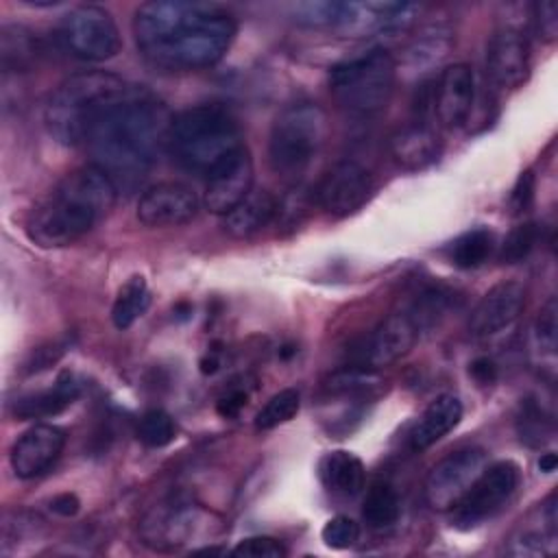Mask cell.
<instances>
[{"label":"cell","instance_id":"4dcf8cb0","mask_svg":"<svg viewBox=\"0 0 558 558\" xmlns=\"http://www.w3.org/2000/svg\"><path fill=\"white\" fill-rule=\"evenodd\" d=\"M0 54H2V65L4 70H17L28 65L35 54H37V46L35 39L31 37V33L22 26H4L2 35H0Z\"/></svg>","mask_w":558,"mask_h":558},{"label":"cell","instance_id":"1f68e13d","mask_svg":"<svg viewBox=\"0 0 558 558\" xmlns=\"http://www.w3.org/2000/svg\"><path fill=\"white\" fill-rule=\"evenodd\" d=\"M517 432L521 442H525L527 447H543L551 438L554 425L536 401H525L517 418Z\"/></svg>","mask_w":558,"mask_h":558},{"label":"cell","instance_id":"d6a6232c","mask_svg":"<svg viewBox=\"0 0 558 558\" xmlns=\"http://www.w3.org/2000/svg\"><path fill=\"white\" fill-rule=\"evenodd\" d=\"M137 440L144 442L150 449H159L166 447L174 440L177 436V425L172 421V416L159 408H153L148 412H144L137 421Z\"/></svg>","mask_w":558,"mask_h":558},{"label":"cell","instance_id":"484cf974","mask_svg":"<svg viewBox=\"0 0 558 558\" xmlns=\"http://www.w3.org/2000/svg\"><path fill=\"white\" fill-rule=\"evenodd\" d=\"M453 48V33L445 24L423 26L403 50V63L412 70H427L438 65Z\"/></svg>","mask_w":558,"mask_h":558},{"label":"cell","instance_id":"ab89813d","mask_svg":"<svg viewBox=\"0 0 558 558\" xmlns=\"http://www.w3.org/2000/svg\"><path fill=\"white\" fill-rule=\"evenodd\" d=\"M532 198H534V177H532L530 170H525V172H521V177L517 179V185L512 190V196H510L512 209L517 214L525 211L530 207Z\"/></svg>","mask_w":558,"mask_h":558},{"label":"cell","instance_id":"f1b7e54d","mask_svg":"<svg viewBox=\"0 0 558 558\" xmlns=\"http://www.w3.org/2000/svg\"><path fill=\"white\" fill-rule=\"evenodd\" d=\"M495 233L486 227H477L451 242L449 259L453 266L471 270L486 264L488 257L495 253Z\"/></svg>","mask_w":558,"mask_h":558},{"label":"cell","instance_id":"d6986e66","mask_svg":"<svg viewBox=\"0 0 558 558\" xmlns=\"http://www.w3.org/2000/svg\"><path fill=\"white\" fill-rule=\"evenodd\" d=\"M198 525V510L192 504L157 506L142 525L144 543L153 549L168 551L185 545Z\"/></svg>","mask_w":558,"mask_h":558},{"label":"cell","instance_id":"ffe728a7","mask_svg":"<svg viewBox=\"0 0 558 558\" xmlns=\"http://www.w3.org/2000/svg\"><path fill=\"white\" fill-rule=\"evenodd\" d=\"M392 161L408 172L423 170L432 166L440 155V137L434 126L423 120L408 122L399 126L388 142Z\"/></svg>","mask_w":558,"mask_h":558},{"label":"cell","instance_id":"836d02e7","mask_svg":"<svg viewBox=\"0 0 558 558\" xmlns=\"http://www.w3.org/2000/svg\"><path fill=\"white\" fill-rule=\"evenodd\" d=\"M538 242V227L534 222H523L517 225L504 240V244L499 246V259L504 264H517L521 259H525L534 244Z\"/></svg>","mask_w":558,"mask_h":558},{"label":"cell","instance_id":"8d00e7d4","mask_svg":"<svg viewBox=\"0 0 558 558\" xmlns=\"http://www.w3.org/2000/svg\"><path fill=\"white\" fill-rule=\"evenodd\" d=\"M338 2H301L294 7V22L303 26H314V28H331L336 20Z\"/></svg>","mask_w":558,"mask_h":558},{"label":"cell","instance_id":"d590c367","mask_svg":"<svg viewBox=\"0 0 558 558\" xmlns=\"http://www.w3.org/2000/svg\"><path fill=\"white\" fill-rule=\"evenodd\" d=\"M320 538L331 549H349L360 538V525L347 514H336L323 525Z\"/></svg>","mask_w":558,"mask_h":558},{"label":"cell","instance_id":"f6af8a7d","mask_svg":"<svg viewBox=\"0 0 558 558\" xmlns=\"http://www.w3.org/2000/svg\"><path fill=\"white\" fill-rule=\"evenodd\" d=\"M556 464H558L556 453H543V456H541V460H538V469H541L543 473H551V471H556Z\"/></svg>","mask_w":558,"mask_h":558},{"label":"cell","instance_id":"5b68a950","mask_svg":"<svg viewBox=\"0 0 558 558\" xmlns=\"http://www.w3.org/2000/svg\"><path fill=\"white\" fill-rule=\"evenodd\" d=\"M124 85L126 83L120 76L105 70H89L68 76L46 102L44 120L48 133L65 146L85 144L96 116Z\"/></svg>","mask_w":558,"mask_h":558},{"label":"cell","instance_id":"b9f144b4","mask_svg":"<svg viewBox=\"0 0 558 558\" xmlns=\"http://www.w3.org/2000/svg\"><path fill=\"white\" fill-rule=\"evenodd\" d=\"M65 351V344L63 342H50L46 347H39L33 351L31 355V362H28V371H41V368H48L52 362H57L61 357V353Z\"/></svg>","mask_w":558,"mask_h":558},{"label":"cell","instance_id":"2e32d148","mask_svg":"<svg viewBox=\"0 0 558 558\" xmlns=\"http://www.w3.org/2000/svg\"><path fill=\"white\" fill-rule=\"evenodd\" d=\"M65 447V432L50 423H37L28 427L11 447L9 462L20 480H33L44 475Z\"/></svg>","mask_w":558,"mask_h":558},{"label":"cell","instance_id":"bcb514c9","mask_svg":"<svg viewBox=\"0 0 558 558\" xmlns=\"http://www.w3.org/2000/svg\"><path fill=\"white\" fill-rule=\"evenodd\" d=\"M218 357L211 353H207L203 360H201V373H205V375H209V373H216V368H218Z\"/></svg>","mask_w":558,"mask_h":558},{"label":"cell","instance_id":"5bb4252c","mask_svg":"<svg viewBox=\"0 0 558 558\" xmlns=\"http://www.w3.org/2000/svg\"><path fill=\"white\" fill-rule=\"evenodd\" d=\"M201 201L196 192L183 183L166 181L150 185L137 201V218L146 227H181L196 218Z\"/></svg>","mask_w":558,"mask_h":558},{"label":"cell","instance_id":"52a82bcc","mask_svg":"<svg viewBox=\"0 0 558 558\" xmlns=\"http://www.w3.org/2000/svg\"><path fill=\"white\" fill-rule=\"evenodd\" d=\"M397 83V61L384 48L344 59L329 70V92L349 113L373 116L386 109Z\"/></svg>","mask_w":558,"mask_h":558},{"label":"cell","instance_id":"d4e9b609","mask_svg":"<svg viewBox=\"0 0 558 558\" xmlns=\"http://www.w3.org/2000/svg\"><path fill=\"white\" fill-rule=\"evenodd\" d=\"M78 397V384L72 373H61L52 388L26 395L13 401V414L17 418H48L63 412Z\"/></svg>","mask_w":558,"mask_h":558},{"label":"cell","instance_id":"9a60e30c","mask_svg":"<svg viewBox=\"0 0 558 558\" xmlns=\"http://www.w3.org/2000/svg\"><path fill=\"white\" fill-rule=\"evenodd\" d=\"M253 157L248 148L242 146L207 174V190L203 198L205 207L218 216L229 214L240 201L248 196V192L253 190Z\"/></svg>","mask_w":558,"mask_h":558},{"label":"cell","instance_id":"7bdbcfd3","mask_svg":"<svg viewBox=\"0 0 558 558\" xmlns=\"http://www.w3.org/2000/svg\"><path fill=\"white\" fill-rule=\"evenodd\" d=\"M469 373L477 384H484V386L497 379V366L490 357H475L469 366Z\"/></svg>","mask_w":558,"mask_h":558},{"label":"cell","instance_id":"ee69618b","mask_svg":"<svg viewBox=\"0 0 558 558\" xmlns=\"http://www.w3.org/2000/svg\"><path fill=\"white\" fill-rule=\"evenodd\" d=\"M78 506H81V501L72 493H61L50 501V510L61 517H74L78 512Z\"/></svg>","mask_w":558,"mask_h":558},{"label":"cell","instance_id":"4316f807","mask_svg":"<svg viewBox=\"0 0 558 558\" xmlns=\"http://www.w3.org/2000/svg\"><path fill=\"white\" fill-rule=\"evenodd\" d=\"M150 305V292H148V283L142 275H133L129 277L116 299H113V307H111V320L116 325V329H129L140 316H144V312Z\"/></svg>","mask_w":558,"mask_h":558},{"label":"cell","instance_id":"3957f363","mask_svg":"<svg viewBox=\"0 0 558 558\" xmlns=\"http://www.w3.org/2000/svg\"><path fill=\"white\" fill-rule=\"evenodd\" d=\"M118 194L116 183L98 166H81L63 174L33 207L26 233L44 248L74 244L113 209Z\"/></svg>","mask_w":558,"mask_h":558},{"label":"cell","instance_id":"277c9868","mask_svg":"<svg viewBox=\"0 0 558 558\" xmlns=\"http://www.w3.org/2000/svg\"><path fill=\"white\" fill-rule=\"evenodd\" d=\"M242 146V131L222 107L196 105L172 118L168 153L183 170L198 177L207 179L211 170Z\"/></svg>","mask_w":558,"mask_h":558},{"label":"cell","instance_id":"30bf717a","mask_svg":"<svg viewBox=\"0 0 558 558\" xmlns=\"http://www.w3.org/2000/svg\"><path fill=\"white\" fill-rule=\"evenodd\" d=\"M486 464L488 458L482 447H462L440 458L425 477L423 493L427 506L438 512H449Z\"/></svg>","mask_w":558,"mask_h":558},{"label":"cell","instance_id":"e0dca14e","mask_svg":"<svg viewBox=\"0 0 558 558\" xmlns=\"http://www.w3.org/2000/svg\"><path fill=\"white\" fill-rule=\"evenodd\" d=\"M475 102V72L469 63L447 65L434 85L432 107L440 126L458 129L471 116Z\"/></svg>","mask_w":558,"mask_h":558},{"label":"cell","instance_id":"60d3db41","mask_svg":"<svg viewBox=\"0 0 558 558\" xmlns=\"http://www.w3.org/2000/svg\"><path fill=\"white\" fill-rule=\"evenodd\" d=\"M246 401H248V392H246L244 388H231V390H227V392L218 399L216 412H218L220 416H225V418H233V416H238V414L242 412V408L246 405Z\"/></svg>","mask_w":558,"mask_h":558},{"label":"cell","instance_id":"cb8c5ba5","mask_svg":"<svg viewBox=\"0 0 558 558\" xmlns=\"http://www.w3.org/2000/svg\"><path fill=\"white\" fill-rule=\"evenodd\" d=\"M318 477L331 495L355 497L364 488L366 469L355 453L347 449H333L318 460Z\"/></svg>","mask_w":558,"mask_h":558},{"label":"cell","instance_id":"8992f818","mask_svg":"<svg viewBox=\"0 0 558 558\" xmlns=\"http://www.w3.org/2000/svg\"><path fill=\"white\" fill-rule=\"evenodd\" d=\"M329 133V120L320 105L301 100L283 107L268 135V163L272 172L296 183L314 163Z\"/></svg>","mask_w":558,"mask_h":558},{"label":"cell","instance_id":"8fae6325","mask_svg":"<svg viewBox=\"0 0 558 558\" xmlns=\"http://www.w3.org/2000/svg\"><path fill=\"white\" fill-rule=\"evenodd\" d=\"M375 192V181L368 168L353 159L338 161L320 179L316 187L318 205L333 218H347L362 209Z\"/></svg>","mask_w":558,"mask_h":558},{"label":"cell","instance_id":"83f0119b","mask_svg":"<svg viewBox=\"0 0 558 558\" xmlns=\"http://www.w3.org/2000/svg\"><path fill=\"white\" fill-rule=\"evenodd\" d=\"M399 514H401V501L397 490L388 482L375 480L368 486L362 504V519L366 521V525L373 530H384L397 523Z\"/></svg>","mask_w":558,"mask_h":558},{"label":"cell","instance_id":"f35d334b","mask_svg":"<svg viewBox=\"0 0 558 558\" xmlns=\"http://www.w3.org/2000/svg\"><path fill=\"white\" fill-rule=\"evenodd\" d=\"M532 9H534V26H536L538 37L545 44L556 41V35H558V4L554 0H543V2H536Z\"/></svg>","mask_w":558,"mask_h":558},{"label":"cell","instance_id":"ac0fdd59","mask_svg":"<svg viewBox=\"0 0 558 558\" xmlns=\"http://www.w3.org/2000/svg\"><path fill=\"white\" fill-rule=\"evenodd\" d=\"M418 336L421 327L410 310L392 312L373 329V333L364 342L362 355L371 368L390 366L414 349Z\"/></svg>","mask_w":558,"mask_h":558},{"label":"cell","instance_id":"7c38bea8","mask_svg":"<svg viewBox=\"0 0 558 558\" xmlns=\"http://www.w3.org/2000/svg\"><path fill=\"white\" fill-rule=\"evenodd\" d=\"M486 74L501 92L519 89L530 76V41L527 35L514 26H499L486 46Z\"/></svg>","mask_w":558,"mask_h":558},{"label":"cell","instance_id":"44dd1931","mask_svg":"<svg viewBox=\"0 0 558 558\" xmlns=\"http://www.w3.org/2000/svg\"><path fill=\"white\" fill-rule=\"evenodd\" d=\"M462 401L456 395H438L416 418L408 442L412 451H425L442 440L462 421Z\"/></svg>","mask_w":558,"mask_h":558},{"label":"cell","instance_id":"74e56055","mask_svg":"<svg viewBox=\"0 0 558 558\" xmlns=\"http://www.w3.org/2000/svg\"><path fill=\"white\" fill-rule=\"evenodd\" d=\"M231 554L246 558H283L288 556V549L272 536H246L231 549Z\"/></svg>","mask_w":558,"mask_h":558},{"label":"cell","instance_id":"ba28073f","mask_svg":"<svg viewBox=\"0 0 558 558\" xmlns=\"http://www.w3.org/2000/svg\"><path fill=\"white\" fill-rule=\"evenodd\" d=\"M521 484V469L512 460L486 464L462 499L449 510L451 521L460 530H471L499 514L514 497Z\"/></svg>","mask_w":558,"mask_h":558},{"label":"cell","instance_id":"7402d4cb","mask_svg":"<svg viewBox=\"0 0 558 558\" xmlns=\"http://www.w3.org/2000/svg\"><path fill=\"white\" fill-rule=\"evenodd\" d=\"M536 523L538 525H530V523L521 521V525L508 538L506 554H510V556H547V554L556 551L558 517H556V495L554 493L541 506Z\"/></svg>","mask_w":558,"mask_h":558},{"label":"cell","instance_id":"7a4b0ae2","mask_svg":"<svg viewBox=\"0 0 558 558\" xmlns=\"http://www.w3.org/2000/svg\"><path fill=\"white\" fill-rule=\"evenodd\" d=\"M235 35L233 15L211 2L153 0L133 15L137 50L166 70L209 68L227 54Z\"/></svg>","mask_w":558,"mask_h":558},{"label":"cell","instance_id":"f546056e","mask_svg":"<svg viewBox=\"0 0 558 558\" xmlns=\"http://www.w3.org/2000/svg\"><path fill=\"white\" fill-rule=\"evenodd\" d=\"M301 410V395L296 388H283L279 392H275L255 414V429L257 432H268L275 429L288 421H292L296 416V412Z\"/></svg>","mask_w":558,"mask_h":558},{"label":"cell","instance_id":"6da1fadb","mask_svg":"<svg viewBox=\"0 0 558 558\" xmlns=\"http://www.w3.org/2000/svg\"><path fill=\"white\" fill-rule=\"evenodd\" d=\"M172 118L150 89L124 85L100 109L83 146L120 192H131L168 150Z\"/></svg>","mask_w":558,"mask_h":558},{"label":"cell","instance_id":"603a6c76","mask_svg":"<svg viewBox=\"0 0 558 558\" xmlns=\"http://www.w3.org/2000/svg\"><path fill=\"white\" fill-rule=\"evenodd\" d=\"M277 209L279 198L275 194L253 187L244 201L222 216V227L231 238L246 240L268 227L277 218Z\"/></svg>","mask_w":558,"mask_h":558},{"label":"cell","instance_id":"e575fe53","mask_svg":"<svg viewBox=\"0 0 558 558\" xmlns=\"http://www.w3.org/2000/svg\"><path fill=\"white\" fill-rule=\"evenodd\" d=\"M556 314H558L556 299L549 296L545 301V305L538 310V314L534 318V327H532V336H534L538 351H543L549 357L556 355V333H558Z\"/></svg>","mask_w":558,"mask_h":558},{"label":"cell","instance_id":"4fadbf2b","mask_svg":"<svg viewBox=\"0 0 558 558\" xmlns=\"http://www.w3.org/2000/svg\"><path fill=\"white\" fill-rule=\"evenodd\" d=\"M525 307V286L519 281L495 283L473 307L466 329L475 340L493 338L506 331Z\"/></svg>","mask_w":558,"mask_h":558},{"label":"cell","instance_id":"9c48e42d","mask_svg":"<svg viewBox=\"0 0 558 558\" xmlns=\"http://www.w3.org/2000/svg\"><path fill=\"white\" fill-rule=\"evenodd\" d=\"M59 37L65 50L83 61H107L122 50V35L111 11L98 4H81L68 11Z\"/></svg>","mask_w":558,"mask_h":558}]
</instances>
